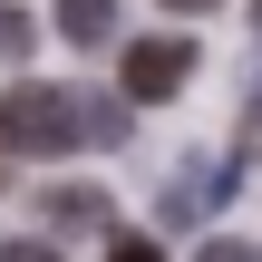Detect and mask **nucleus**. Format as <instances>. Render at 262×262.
<instances>
[{
  "instance_id": "nucleus-1",
  "label": "nucleus",
  "mask_w": 262,
  "mask_h": 262,
  "mask_svg": "<svg viewBox=\"0 0 262 262\" xmlns=\"http://www.w3.org/2000/svg\"><path fill=\"white\" fill-rule=\"evenodd\" d=\"M0 136H10L19 156H68V146H88V117H78V97H68V88L19 78V88L0 97Z\"/></svg>"
},
{
  "instance_id": "nucleus-2",
  "label": "nucleus",
  "mask_w": 262,
  "mask_h": 262,
  "mask_svg": "<svg viewBox=\"0 0 262 262\" xmlns=\"http://www.w3.org/2000/svg\"><path fill=\"white\" fill-rule=\"evenodd\" d=\"M185 78H194V39H185V29H165V39H136V49L117 58V88H126L136 107H165V97H185Z\"/></svg>"
},
{
  "instance_id": "nucleus-3",
  "label": "nucleus",
  "mask_w": 262,
  "mask_h": 262,
  "mask_svg": "<svg viewBox=\"0 0 262 262\" xmlns=\"http://www.w3.org/2000/svg\"><path fill=\"white\" fill-rule=\"evenodd\" d=\"M233 185H243V146H233V156H194V165L165 185V224H204Z\"/></svg>"
},
{
  "instance_id": "nucleus-4",
  "label": "nucleus",
  "mask_w": 262,
  "mask_h": 262,
  "mask_svg": "<svg viewBox=\"0 0 262 262\" xmlns=\"http://www.w3.org/2000/svg\"><path fill=\"white\" fill-rule=\"evenodd\" d=\"M39 214H49V233H58V243L107 233V185H49V194H39Z\"/></svg>"
},
{
  "instance_id": "nucleus-5",
  "label": "nucleus",
  "mask_w": 262,
  "mask_h": 262,
  "mask_svg": "<svg viewBox=\"0 0 262 262\" xmlns=\"http://www.w3.org/2000/svg\"><path fill=\"white\" fill-rule=\"evenodd\" d=\"M58 39L68 49H117V0H58Z\"/></svg>"
},
{
  "instance_id": "nucleus-6",
  "label": "nucleus",
  "mask_w": 262,
  "mask_h": 262,
  "mask_svg": "<svg viewBox=\"0 0 262 262\" xmlns=\"http://www.w3.org/2000/svg\"><path fill=\"white\" fill-rule=\"evenodd\" d=\"M78 117H88V146H126L136 97H126V88H97V97H78Z\"/></svg>"
},
{
  "instance_id": "nucleus-7",
  "label": "nucleus",
  "mask_w": 262,
  "mask_h": 262,
  "mask_svg": "<svg viewBox=\"0 0 262 262\" xmlns=\"http://www.w3.org/2000/svg\"><path fill=\"white\" fill-rule=\"evenodd\" d=\"M0 58H29V19H19L10 0H0Z\"/></svg>"
},
{
  "instance_id": "nucleus-8",
  "label": "nucleus",
  "mask_w": 262,
  "mask_h": 262,
  "mask_svg": "<svg viewBox=\"0 0 262 262\" xmlns=\"http://www.w3.org/2000/svg\"><path fill=\"white\" fill-rule=\"evenodd\" d=\"M107 253H117V262H156V233H126V224H117V233H107Z\"/></svg>"
},
{
  "instance_id": "nucleus-9",
  "label": "nucleus",
  "mask_w": 262,
  "mask_h": 262,
  "mask_svg": "<svg viewBox=\"0 0 262 262\" xmlns=\"http://www.w3.org/2000/svg\"><path fill=\"white\" fill-rule=\"evenodd\" d=\"M243 165H262V97L243 107Z\"/></svg>"
},
{
  "instance_id": "nucleus-10",
  "label": "nucleus",
  "mask_w": 262,
  "mask_h": 262,
  "mask_svg": "<svg viewBox=\"0 0 262 262\" xmlns=\"http://www.w3.org/2000/svg\"><path fill=\"white\" fill-rule=\"evenodd\" d=\"M165 10H185V19H204V10H224V0H165Z\"/></svg>"
},
{
  "instance_id": "nucleus-11",
  "label": "nucleus",
  "mask_w": 262,
  "mask_h": 262,
  "mask_svg": "<svg viewBox=\"0 0 262 262\" xmlns=\"http://www.w3.org/2000/svg\"><path fill=\"white\" fill-rule=\"evenodd\" d=\"M10 156H19V146H10V136H0V185H10Z\"/></svg>"
},
{
  "instance_id": "nucleus-12",
  "label": "nucleus",
  "mask_w": 262,
  "mask_h": 262,
  "mask_svg": "<svg viewBox=\"0 0 262 262\" xmlns=\"http://www.w3.org/2000/svg\"><path fill=\"white\" fill-rule=\"evenodd\" d=\"M253 39H262V0H253Z\"/></svg>"
}]
</instances>
